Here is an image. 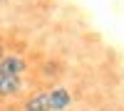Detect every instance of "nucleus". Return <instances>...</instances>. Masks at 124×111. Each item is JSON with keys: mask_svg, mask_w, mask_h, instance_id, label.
<instances>
[{"mask_svg": "<svg viewBox=\"0 0 124 111\" xmlns=\"http://www.w3.org/2000/svg\"><path fill=\"white\" fill-rule=\"evenodd\" d=\"M25 111H50L47 91H35V94L25 101Z\"/></svg>", "mask_w": 124, "mask_h": 111, "instance_id": "4", "label": "nucleus"}, {"mask_svg": "<svg viewBox=\"0 0 124 111\" xmlns=\"http://www.w3.org/2000/svg\"><path fill=\"white\" fill-rule=\"evenodd\" d=\"M23 89V77H0V96H15Z\"/></svg>", "mask_w": 124, "mask_h": 111, "instance_id": "3", "label": "nucleus"}, {"mask_svg": "<svg viewBox=\"0 0 124 111\" xmlns=\"http://www.w3.org/2000/svg\"><path fill=\"white\" fill-rule=\"evenodd\" d=\"M3 59H5V49L0 47V62H3Z\"/></svg>", "mask_w": 124, "mask_h": 111, "instance_id": "5", "label": "nucleus"}, {"mask_svg": "<svg viewBox=\"0 0 124 111\" xmlns=\"http://www.w3.org/2000/svg\"><path fill=\"white\" fill-rule=\"evenodd\" d=\"M47 101H50V111H65L72 106V94L65 86H55L47 91Z\"/></svg>", "mask_w": 124, "mask_h": 111, "instance_id": "1", "label": "nucleus"}, {"mask_svg": "<svg viewBox=\"0 0 124 111\" xmlns=\"http://www.w3.org/2000/svg\"><path fill=\"white\" fill-rule=\"evenodd\" d=\"M25 69V59H20L17 54H5V59L0 62V77H23Z\"/></svg>", "mask_w": 124, "mask_h": 111, "instance_id": "2", "label": "nucleus"}]
</instances>
